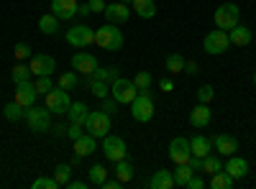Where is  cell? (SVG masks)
I'll list each match as a JSON object with an SVG mask.
<instances>
[{
  "label": "cell",
  "mask_w": 256,
  "mask_h": 189,
  "mask_svg": "<svg viewBox=\"0 0 256 189\" xmlns=\"http://www.w3.org/2000/svg\"><path fill=\"white\" fill-rule=\"evenodd\" d=\"M118 3H123V5H131V3H134V0H118Z\"/></svg>",
  "instance_id": "9f6ffc18"
},
{
  "label": "cell",
  "mask_w": 256,
  "mask_h": 189,
  "mask_svg": "<svg viewBox=\"0 0 256 189\" xmlns=\"http://www.w3.org/2000/svg\"><path fill=\"white\" fill-rule=\"evenodd\" d=\"M166 69H169V74L184 72V56H182V54H169V56H166Z\"/></svg>",
  "instance_id": "836d02e7"
},
{
  "label": "cell",
  "mask_w": 256,
  "mask_h": 189,
  "mask_svg": "<svg viewBox=\"0 0 256 189\" xmlns=\"http://www.w3.org/2000/svg\"><path fill=\"white\" fill-rule=\"evenodd\" d=\"M10 77H13V85H18V82H26V79H31V69H28V64H18V67L10 72Z\"/></svg>",
  "instance_id": "f35d334b"
},
{
  "label": "cell",
  "mask_w": 256,
  "mask_h": 189,
  "mask_svg": "<svg viewBox=\"0 0 256 189\" xmlns=\"http://www.w3.org/2000/svg\"><path fill=\"white\" fill-rule=\"evenodd\" d=\"M88 87H90L92 95L100 97V100H102V97H108V92H110V85H108V82H100V79H92V77L88 79Z\"/></svg>",
  "instance_id": "d590c367"
},
{
  "label": "cell",
  "mask_w": 256,
  "mask_h": 189,
  "mask_svg": "<svg viewBox=\"0 0 256 189\" xmlns=\"http://www.w3.org/2000/svg\"><path fill=\"white\" fill-rule=\"evenodd\" d=\"M67 187H70V189H84V187H88V184H84V182H70Z\"/></svg>",
  "instance_id": "db71d44e"
},
{
  "label": "cell",
  "mask_w": 256,
  "mask_h": 189,
  "mask_svg": "<svg viewBox=\"0 0 256 189\" xmlns=\"http://www.w3.org/2000/svg\"><path fill=\"white\" fill-rule=\"evenodd\" d=\"M159 87H162L164 92H172V90H174V82H172V79H169V77H164V79L159 82Z\"/></svg>",
  "instance_id": "f907efd6"
},
{
  "label": "cell",
  "mask_w": 256,
  "mask_h": 189,
  "mask_svg": "<svg viewBox=\"0 0 256 189\" xmlns=\"http://www.w3.org/2000/svg\"><path fill=\"white\" fill-rule=\"evenodd\" d=\"M120 184H123L120 179H105V182L100 184V189H118Z\"/></svg>",
  "instance_id": "c3c4849f"
},
{
  "label": "cell",
  "mask_w": 256,
  "mask_h": 189,
  "mask_svg": "<svg viewBox=\"0 0 256 189\" xmlns=\"http://www.w3.org/2000/svg\"><path fill=\"white\" fill-rule=\"evenodd\" d=\"M233 182H236V179H233L226 169H220V172H216V174H210V187H212V189H230Z\"/></svg>",
  "instance_id": "d4e9b609"
},
{
  "label": "cell",
  "mask_w": 256,
  "mask_h": 189,
  "mask_svg": "<svg viewBox=\"0 0 256 189\" xmlns=\"http://www.w3.org/2000/svg\"><path fill=\"white\" fill-rule=\"evenodd\" d=\"M88 8H90V13H102L105 10V0H88Z\"/></svg>",
  "instance_id": "bcb514c9"
},
{
  "label": "cell",
  "mask_w": 256,
  "mask_h": 189,
  "mask_svg": "<svg viewBox=\"0 0 256 189\" xmlns=\"http://www.w3.org/2000/svg\"><path fill=\"white\" fill-rule=\"evenodd\" d=\"M77 13H80V15H90V8H88V3H84V5H80V8H77Z\"/></svg>",
  "instance_id": "11a10c76"
},
{
  "label": "cell",
  "mask_w": 256,
  "mask_h": 189,
  "mask_svg": "<svg viewBox=\"0 0 256 189\" xmlns=\"http://www.w3.org/2000/svg\"><path fill=\"white\" fill-rule=\"evenodd\" d=\"M13 54H16V59H18V61H26V59H31V56H34L31 46H28V44H24V41H20V44H16Z\"/></svg>",
  "instance_id": "b9f144b4"
},
{
  "label": "cell",
  "mask_w": 256,
  "mask_h": 189,
  "mask_svg": "<svg viewBox=\"0 0 256 189\" xmlns=\"http://www.w3.org/2000/svg\"><path fill=\"white\" fill-rule=\"evenodd\" d=\"M254 85H256V72H254Z\"/></svg>",
  "instance_id": "6f0895ef"
},
{
  "label": "cell",
  "mask_w": 256,
  "mask_h": 189,
  "mask_svg": "<svg viewBox=\"0 0 256 189\" xmlns=\"http://www.w3.org/2000/svg\"><path fill=\"white\" fill-rule=\"evenodd\" d=\"M102 13H105V18H108V23L120 26V23H126V20H128V13H131V8L123 5V3H113V5H105Z\"/></svg>",
  "instance_id": "d6986e66"
},
{
  "label": "cell",
  "mask_w": 256,
  "mask_h": 189,
  "mask_svg": "<svg viewBox=\"0 0 256 189\" xmlns=\"http://www.w3.org/2000/svg\"><path fill=\"white\" fill-rule=\"evenodd\" d=\"M138 95V87L134 85V79H123L118 77L113 85H110V97L118 100V105H131Z\"/></svg>",
  "instance_id": "5b68a950"
},
{
  "label": "cell",
  "mask_w": 256,
  "mask_h": 189,
  "mask_svg": "<svg viewBox=\"0 0 256 189\" xmlns=\"http://www.w3.org/2000/svg\"><path fill=\"white\" fill-rule=\"evenodd\" d=\"M148 189H172L174 187V174L169 172V169H159L152 174V179L146 182Z\"/></svg>",
  "instance_id": "ffe728a7"
},
{
  "label": "cell",
  "mask_w": 256,
  "mask_h": 189,
  "mask_svg": "<svg viewBox=\"0 0 256 189\" xmlns=\"http://www.w3.org/2000/svg\"><path fill=\"white\" fill-rule=\"evenodd\" d=\"M54 133L56 136H67V125H54Z\"/></svg>",
  "instance_id": "f5cc1de1"
},
{
  "label": "cell",
  "mask_w": 256,
  "mask_h": 189,
  "mask_svg": "<svg viewBox=\"0 0 256 189\" xmlns=\"http://www.w3.org/2000/svg\"><path fill=\"white\" fill-rule=\"evenodd\" d=\"M67 118H70V123H82L84 125V120H88V105L84 102H72L70 110H67Z\"/></svg>",
  "instance_id": "4316f807"
},
{
  "label": "cell",
  "mask_w": 256,
  "mask_h": 189,
  "mask_svg": "<svg viewBox=\"0 0 256 189\" xmlns=\"http://www.w3.org/2000/svg\"><path fill=\"white\" fill-rule=\"evenodd\" d=\"M134 10H136V15H141V18H154L156 15V3L154 0H134Z\"/></svg>",
  "instance_id": "484cf974"
},
{
  "label": "cell",
  "mask_w": 256,
  "mask_h": 189,
  "mask_svg": "<svg viewBox=\"0 0 256 189\" xmlns=\"http://www.w3.org/2000/svg\"><path fill=\"white\" fill-rule=\"evenodd\" d=\"M187 164H190L195 172H198V169H202V159H200V156H190V161H187Z\"/></svg>",
  "instance_id": "816d5d0a"
},
{
  "label": "cell",
  "mask_w": 256,
  "mask_h": 189,
  "mask_svg": "<svg viewBox=\"0 0 256 189\" xmlns=\"http://www.w3.org/2000/svg\"><path fill=\"white\" fill-rule=\"evenodd\" d=\"M95 44L105 51H118V49H123V33L116 23H105V26L95 28Z\"/></svg>",
  "instance_id": "6da1fadb"
},
{
  "label": "cell",
  "mask_w": 256,
  "mask_h": 189,
  "mask_svg": "<svg viewBox=\"0 0 256 189\" xmlns=\"http://www.w3.org/2000/svg\"><path fill=\"white\" fill-rule=\"evenodd\" d=\"M28 69H31V74H36V77L52 74V72L56 69V61H54V56H49V54H34V56L28 59Z\"/></svg>",
  "instance_id": "7c38bea8"
},
{
  "label": "cell",
  "mask_w": 256,
  "mask_h": 189,
  "mask_svg": "<svg viewBox=\"0 0 256 189\" xmlns=\"http://www.w3.org/2000/svg\"><path fill=\"white\" fill-rule=\"evenodd\" d=\"M88 177H90V182H92V184H98V187H100L105 179H108V169H105L102 164H92L90 169H88Z\"/></svg>",
  "instance_id": "d6a6232c"
},
{
  "label": "cell",
  "mask_w": 256,
  "mask_h": 189,
  "mask_svg": "<svg viewBox=\"0 0 256 189\" xmlns=\"http://www.w3.org/2000/svg\"><path fill=\"white\" fill-rule=\"evenodd\" d=\"M54 179H56L59 187H67L70 179H72V166L70 164H59L56 169H54Z\"/></svg>",
  "instance_id": "1f68e13d"
},
{
  "label": "cell",
  "mask_w": 256,
  "mask_h": 189,
  "mask_svg": "<svg viewBox=\"0 0 256 189\" xmlns=\"http://www.w3.org/2000/svg\"><path fill=\"white\" fill-rule=\"evenodd\" d=\"M131 115L138 123H148L154 118V95H152V90H138L136 100L131 102Z\"/></svg>",
  "instance_id": "3957f363"
},
{
  "label": "cell",
  "mask_w": 256,
  "mask_h": 189,
  "mask_svg": "<svg viewBox=\"0 0 256 189\" xmlns=\"http://www.w3.org/2000/svg\"><path fill=\"white\" fill-rule=\"evenodd\" d=\"M223 169H226V172H228L233 179H244V177L248 174V161L233 154V156H228V161H226V166H223Z\"/></svg>",
  "instance_id": "ac0fdd59"
},
{
  "label": "cell",
  "mask_w": 256,
  "mask_h": 189,
  "mask_svg": "<svg viewBox=\"0 0 256 189\" xmlns=\"http://www.w3.org/2000/svg\"><path fill=\"white\" fill-rule=\"evenodd\" d=\"M172 174H174V187H187V182L192 179L195 169H192L190 164H177V169H174Z\"/></svg>",
  "instance_id": "83f0119b"
},
{
  "label": "cell",
  "mask_w": 256,
  "mask_h": 189,
  "mask_svg": "<svg viewBox=\"0 0 256 189\" xmlns=\"http://www.w3.org/2000/svg\"><path fill=\"white\" fill-rule=\"evenodd\" d=\"M82 128H84V125H82V123H70V128H67V138H72V141H77V138H80V136L84 133Z\"/></svg>",
  "instance_id": "f6af8a7d"
},
{
  "label": "cell",
  "mask_w": 256,
  "mask_h": 189,
  "mask_svg": "<svg viewBox=\"0 0 256 189\" xmlns=\"http://www.w3.org/2000/svg\"><path fill=\"white\" fill-rule=\"evenodd\" d=\"M116 179H120L123 184L134 179V166H131V161H126V159L116 161Z\"/></svg>",
  "instance_id": "f546056e"
},
{
  "label": "cell",
  "mask_w": 256,
  "mask_h": 189,
  "mask_svg": "<svg viewBox=\"0 0 256 189\" xmlns=\"http://www.w3.org/2000/svg\"><path fill=\"white\" fill-rule=\"evenodd\" d=\"M212 20H216V28H220V31H230L233 26H238L241 10H238L236 3H223L220 8H216V13H212Z\"/></svg>",
  "instance_id": "277c9868"
},
{
  "label": "cell",
  "mask_w": 256,
  "mask_h": 189,
  "mask_svg": "<svg viewBox=\"0 0 256 189\" xmlns=\"http://www.w3.org/2000/svg\"><path fill=\"white\" fill-rule=\"evenodd\" d=\"M202 46H205V51H208V54H212V56H220V54H223V51H228V46H230L228 31H220V28L210 31V33L202 38Z\"/></svg>",
  "instance_id": "ba28073f"
},
{
  "label": "cell",
  "mask_w": 256,
  "mask_h": 189,
  "mask_svg": "<svg viewBox=\"0 0 256 189\" xmlns=\"http://www.w3.org/2000/svg\"><path fill=\"white\" fill-rule=\"evenodd\" d=\"M152 74H148V72H138L136 77H134V85L138 87V90H152Z\"/></svg>",
  "instance_id": "ab89813d"
},
{
  "label": "cell",
  "mask_w": 256,
  "mask_h": 189,
  "mask_svg": "<svg viewBox=\"0 0 256 189\" xmlns=\"http://www.w3.org/2000/svg\"><path fill=\"white\" fill-rule=\"evenodd\" d=\"M210 138H205V136H195V138H190V151H192V156H200V159H205L208 154H210Z\"/></svg>",
  "instance_id": "603a6c76"
},
{
  "label": "cell",
  "mask_w": 256,
  "mask_h": 189,
  "mask_svg": "<svg viewBox=\"0 0 256 189\" xmlns=\"http://www.w3.org/2000/svg\"><path fill=\"white\" fill-rule=\"evenodd\" d=\"M77 0H52V13L59 20H72L77 15Z\"/></svg>",
  "instance_id": "2e32d148"
},
{
  "label": "cell",
  "mask_w": 256,
  "mask_h": 189,
  "mask_svg": "<svg viewBox=\"0 0 256 189\" xmlns=\"http://www.w3.org/2000/svg\"><path fill=\"white\" fill-rule=\"evenodd\" d=\"M67 44L74 49H88L90 44H95V31L84 23L72 26V28H67Z\"/></svg>",
  "instance_id": "52a82bcc"
},
{
  "label": "cell",
  "mask_w": 256,
  "mask_h": 189,
  "mask_svg": "<svg viewBox=\"0 0 256 189\" xmlns=\"http://www.w3.org/2000/svg\"><path fill=\"white\" fill-rule=\"evenodd\" d=\"M190 156H192V151H190L187 138H174L172 143H169V159H172L174 164H187Z\"/></svg>",
  "instance_id": "9a60e30c"
},
{
  "label": "cell",
  "mask_w": 256,
  "mask_h": 189,
  "mask_svg": "<svg viewBox=\"0 0 256 189\" xmlns=\"http://www.w3.org/2000/svg\"><path fill=\"white\" fill-rule=\"evenodd\" d=\"M31 187H34V189H59V184H56L54 177H38Z\"/></svg>",
  "instance_id": "60d3db41"
},
{
  "label": "cell",
  "mask_w": 256,
  "mask_h": 189,
  "mask_svg": "<svg viewBox=\"0 0 256 189\" xmlns=\"http://www.w3.org/2000/svg\"><path fill=\"white\" fill-rule=\"evenodd\" d=\"M210 143H212V149H216L220 156H233L238 151V141L233 138V136H228V133H218V136H212L210 138Z\"/></svg>",
  "instance_id": "5bb4252c"
},
{
  "label": "cell",
  "mask_w": 256,
  "mask_h": 189,
  "mask_svg": "<svg viewBox=\"0 0 256 189\" xmlns=\"http://www.w3.org/2000/svg\"><path fill=\"white\" fill-rule=\"evenodd\" d=\"M205 187V179L202 177H195V174H192V179L187 182V189H202Z\"/></svg>",
  "instance_id": "7dc6e473"
},
{
  "label": "cell",
  "mask_w": 256,
  "mask_h": 189,
  "mask_svg": "<svg viewBox=\"0 0 256 189\" xmlns=\"http://www.w3.org/2000/svg\"><path fill=\"white\" fill-rule=\"evenodd\" d=\"M102 154H105V159L108 161H120V159H126L128 156V149H126V141L120 138V136H113V133H108L102 138Z\"/></svg>",
  "instance_id": "9c48e42d"
},
{
  "label": "cell",
  "mask_w": 256,
  "mask_h": 189,
  "mask_svg": "<svg viewBox=\"0 0 256 189\" xmlns=\"http://www.w3.org/2000/svg\"><path fill=\"white\" fill-rule=\"evenodd\" d=\"M102 113H108V115H116L118 113V100L116 97H102Z\"/></svg>",
  "instance_id": "ee69618b"
},
{
  "label": "cell",
  "mask_w": 256,
  "mask_h": 189,
  "mask_svg": "<svg viewBox=\"0 0 256 189\" xmlns=\"http://www.w3.org/2000/svg\"><path fill=\"white\" fill-rule=\"evenodd\" d=\"M34 85H36V92H38V95H46V92L54 87L52 74H41V77H36V82H34Z\"/></svg>",
  "instance_id": "74e56055"
},
{
  "label": "cell",
  "mask_w": 256,
  "mask_h": 189,
  "mask_svg": "<svg viewBox=\"0 0 256 189\" xmlns=\"http://www.w3.org/2000/svg\"><path fill=\"white\" fill-rule=\"evenodd\" d=\"M95 146H98V143H95V136H90V133H82V136L74 141V154L84 159V156L95 154Z\"/></svg>",
  "instance_id": "44dd1931"
},
{
  "label": "cell",
  "mask_w": 256,
  "mask_h": 189,
  "mask_svg": "<svg viewBox=\"0 0 256 189\" xmlns=\"http://www.w3.org/2000/svg\"><path fill=\"white\" fill-rule=\"evenodd\" d=\"M98 67H100V64H98V56H95V54L77 51V54L72 56V69H74V72H80V74H84V77H90Z\"/></svg>",
  "instance_id": "8fae6325"
},
{
  "label": "cell",
  "mask_w": 256,
  "mask_h": 189,
  "mask_svg": "<svg viewBox=\"0 0 256 189\" xmlns=\"http://www.w3.org/2000/svg\"><path fill=\"white\" fill-rule=\"evenodd\" d=\"M210 118H212V115H210V105H205V102H200L198 108L190 110V125H192V128H198V131L208 128Z\"/></svg>",
  "instance_id": "e0dca14e"
},
{
  "label": "cell",
  "mask_w": 256,
  "mask_h": 189,
  "mask_svg": "<svg viewBox=\"0 0 256 189\" xmlns=\"http://www.w3.org/2000/svg\"><path fill=\"white\" fill-rule=\"evenodd\" d=\"M70 105H72V100H70V92L67 90H49L46 92V108L54 113V115H67V110H70Z\"/></svg>",
  "instance_id": "30bf717a"
},
{
  "label": "cell",
  "mask_w": 256,
  "mask_h": 189,
  "mask_svg": "<svg viewBox=\"0 0 256 189\" xmlns=\"http://www.w3.org/2000/svg\"><path fill=\"white\" fill-rule=\"evenodd\" d=\"M24 105H18L16 100L13 102H8L6 105V108H3V115H6V120H10V123H16V120H20V118H24Z\"/></svg>",
  "instance_id": "4dcf8cb0"
},
{
  "label": "cell",
  "mask_w": 256,
  "mask_h": 189,
  "mask_svg": "<svg viewBox=\"0 0 256 189\" xmlns=\"http://www.w3.org/2000/svg\"><path fill=\"white\" fill-rule=\"evenodd\" d=\"M84 128H88V133L95 136V138H105L110 131V115L102 113V110H92V113H88Z\"/></svg>",
  "instance_id": "8992f818"
},
{
  "label": "cell",
  "mask_w": 256,
  "mask_h": 189,
  "mask_svg": "<svg viewBox=\"0 0 256 189\" xmlns=\"http://www.w3.org/2000/svg\"><path fill=\"white\" fill-rule=\"evenodd\" d=\"M90 77H92V79H100V82H108V85H113V82L120 77V72H118V67H105V69L98 67Z\"/></svg>",
  "instance_id": "f1b7e54d"
},
{
  "label": "cell",
  "mask_w": 256,
  "mask_h": 189,
  "mask_svg": "<svg viewBox=\"0 0 256 189\" xmlns=\"http://www.w3.org/2000/svg\"><path fill=\"white\" fill-rule=\"evenodd\" d=\"M77 85H80L77 72H64V74L59 77V87H62V90H67V92H70V90H74Z\"/></svg>",
  "instance_id": "8d00e7d4"
},
{
  "label": "cell",
  "mask_w": 256,
  "mask_h": 189,
  "mask_svg": "<svg viewBox=\"0 0 256 189\" xmlns=\"http://www.w3.org/2000/svg\"><path fill=\"white\" fill-rule=\"evenodd\" d=\"M38 31L46 33V36H54V33L59 31V18H56L54 13L41 15V18H38Z\"/></svg>",
  "instance_id": "cb8c5ba5"
},
{
  "label": "cell",
  "mask_w": 256,
  "mask_h": 189,
  "mask_svg": "<svg viewBox=\"0 0 256 189\" xmlns=\"http://www.w3.org/2000/svg\"><path fill=\"white\" fill-rule=\"evenodd\" d=\"M228 38H230V44H236V46H248L251 44V28L238 23L228 31Z\"/></svg>",
  "instance_id": "7402d4cb"
},
{
  "label": "cell",
  "mask_w": 256,
  "mask_h": 189,
  "mask_svg": "<svg viewBox=\"0 0 256 189\" xmlns=\"http://www.w3.org/2000/svg\"><path fill=\"white\" fill-rule=\"evenodd\" d=\"M220 169H223L220 154H218V156H210V154H208V156L202 159V172H205V174H216V172H220Z\"/></svg>",
  "instance_id": "e575fe53"
},
{
  "label": "cell",
  "mask_w": 256,
  "mask_h": 189,
  "mask_svg": "<svg viewBox=\"0 0 256 189\" xmlns=\"http://www.w3.org/2000/svg\"><path fill=\"white\" fill-rule=\"evenodd\" d=\"M36 97H38V92H36V85H34L31 79L18 82V85H16V102H18V105L31 108V105L36 102Z\"/></svg>",
  "instance_id": "4fadbf2b"
},
{
  "label": "cell",
  "mask_w": 256,
  "mask_h": 189,
  "mask_svg": "<svg viewBox=\"0 0 256 189\" xmlns=\"http://www.w3.org/2000/svg\"><path fill=\"white\" fill-rule=\"evenodd\" d=\"M24 118H26V125L34 131V133H46L52 128V110L46 108H36V105H31V108L24 110Z\"/></svg>",
  "instance_id": "7a4b0ae2"
},
{
  "label": "cell",
  "mask_w": 256,
  "mask_h": 189,
  "mask_svg": "<svg viewBox=\"0 0 256 189\" xmlns=\"http://www.w3.org/2000/svg\"><path fill=\"white\" fill-rule=\"evenodd\" d=\"M184 72H187V74H198V72H200V69H198V61H195V59L184 61Z\"/></svg>",
  "instance_id": "681fc988"
},
{
  "label": "cell",
  "mask_w": 256,
  "mask_h": 189,
  "mask_svg": "<svg viewBox=\"0 0 256 189\" xmlns=\"http://www.w3.org/2000/svg\"><path fill=\"white\" fill-rule=\"evenodd\" d=\"M212 97H216V90H212L210 85H202V87L198 90V100H200V102L210 105V102H212Z\"/></svg>",
  "instance_id": "7bdbcfd3"
}]
</instances>
